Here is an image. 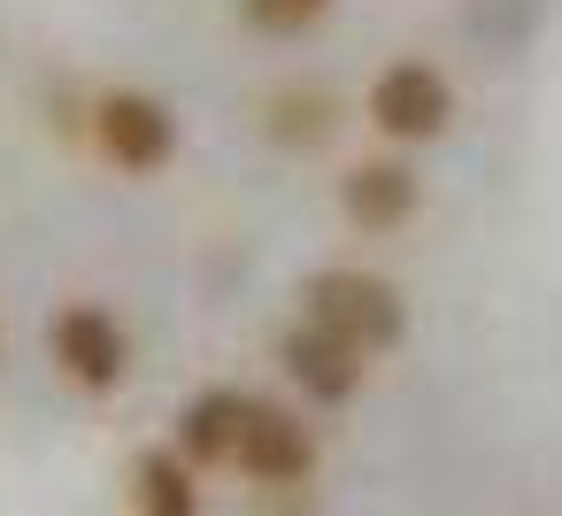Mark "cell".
<instances>
[{"mask_svg": "<svg viewBox=\"0 0 562 516\" xmlns=\"http://www.w3.org/2000/svg\"><path fill=\"white\" fill-rule=\"evenodd\" d=\"M301 316H316L324 332L355 339L362 355H385V347H401V332H408V301H401V285L378 278V270H355V262L316 270V278L301 285Z\"/></svg>", "mask_w": 562, "mask_h": 516, "instance_id": "cell-1", "label": "cell"}, {"mask_svg": "<svg viewBox=\"0 0 562 516\" xmlns=\"http://www.w3.org/2000/svg\"><path fill=\"white\" fill-rule=\"evenodd\" d=\"M93 147H101V162L124 170V178H162V170L178 162V116H170V101L147 93V86H109V93L93 101Z\"/></svg>", "mask_w": 562, "mask_h": 516, "instance_id": "cell-2", "label": "cell"}, {"mask_svg": "<svg viewBox=\"0 0 562 516\" xmlns=\"http://www.w3.org/2000/svg\"><path fill=\"white\" fill-rule=\"evenodd\" d=\"M362 116H370L378 139H393V147H424V139H439V132L454 124V86H447L439 63L401 55V63H385V70L370 78Z\"/></svg>", "mask_w": 562, "mask_h": 516, "instance_id": "cell-3", "label": "cell"}, {"mask_svg": "<svg viewBox=\"0 0 562 516\" xmlns=\"http://www.w3.org/2000/svg\"><path fill=\"white\" fill-rule=\"evenodd\" d=\"M47 355H55V370H63L70 385H86V393H116V385L132 378V339H124V324H116L101 301H63L55 324H47Z\"/></svg>", "mask_w": 562, "mask_h": 516, "instance_id": "cell-4", "label": "cell"}, {"mask_svg": "<svg viewBox=\"0 0 562 516\" xmlns=\"http://www.w3.org/2000/svg\"><path fill=\"white\" fill-rule=\"evenodd\" d=\"M232 470L247 478V485H308L316 478V431L285 408V401H262L255 393V408H247V424H239V447H232Z\"/></svg>", "mask_w": 562, "mask_h": 516, "instance_id": "cell-5", "label": "cell"}, {"mask_svg": "<svg viewBox=\"0 0 562 516\" xmlns=\"http://www.w3.org/2000/svg\"><path fill=\"white\" fill-rule=\"evenodd\" d=\"M278 370L301 385V401H316V408H339V401H355V393H362V378H370V355H362L355 339L324 332L316 316H301V324L278 339Z\"/></svg>", "mask_w": 562, "mask_h": 516, "instance_id": "cell-6", "label": "cell"}, {"mask_svg": "<svg viewBox=\"0 0 562 516\" xmlns=\"http://www.w3.org/2000/svg\"><path fill=\"white\" fill-rule=\"evenodd\" d=\"M416 209H424V178H416L401 155H362V162L339 178V216H347L355 232H370V239L401 232Z\"/></svg>", "mask_w": 562, "mask_h": 516, "instance_id": "cell-7", "label": "cell"}, {"mask_svg": "<svg viewBox=\"0 0 562 516\" xmlns=\"http://www.w3.org/2000/svg\"><path fill=\"white\" fill-rule=\"evenodd\" d=\"M247 408H255V393H239V385H209V393H193V408L178 416V439H170V447H178L193 470H216V462H232Z\"/></svg>", "mask_w": 562, "mask_h": 516, "instance_id": "cell-8", "label": "cell"}, {"mask_svg": "<svg viewBox=\"0 0 562 516\" xmlns=\"http://www.w3.org/2000/svg\"><path fill=\"white\" fill-rule=\"evenodd\" d=\"M132 501L139 516H201V470L178 447H147L132 462Z\"/></svg>", "mask_w": 562, "mask_h": 516, "instance_id": "cell-9", "label": "cell"}, {"mask_svg": "<svg viewBox=\"0 0 562 516\" xmlns=\"http://www.w3.org/2000/svg\"><path fill=\"white\" fill-rule=\"evenodd\" d=\"M331 93H316V86H285L278 101H270V139L278 147H324L331 139Z\"/></svg>", "mask_w": 562, "mask_h": 516, "instance_id": "cell-10", "label": "cell"}, {"mask_svg": "<svg viewBox=\"0 0 562 516\" xmlns=\"http://www.w3.org/2000/svg\"><path fill=\"white\" fill-rule=\"evenodd\" d=\"M331 9V0H247V16L262 24V32H301V24H316Z\"/></svg>", "mask_w": 562, "mask_h": 516, "instance_id": "cell-11", "label": "cell"}]
</instances>
